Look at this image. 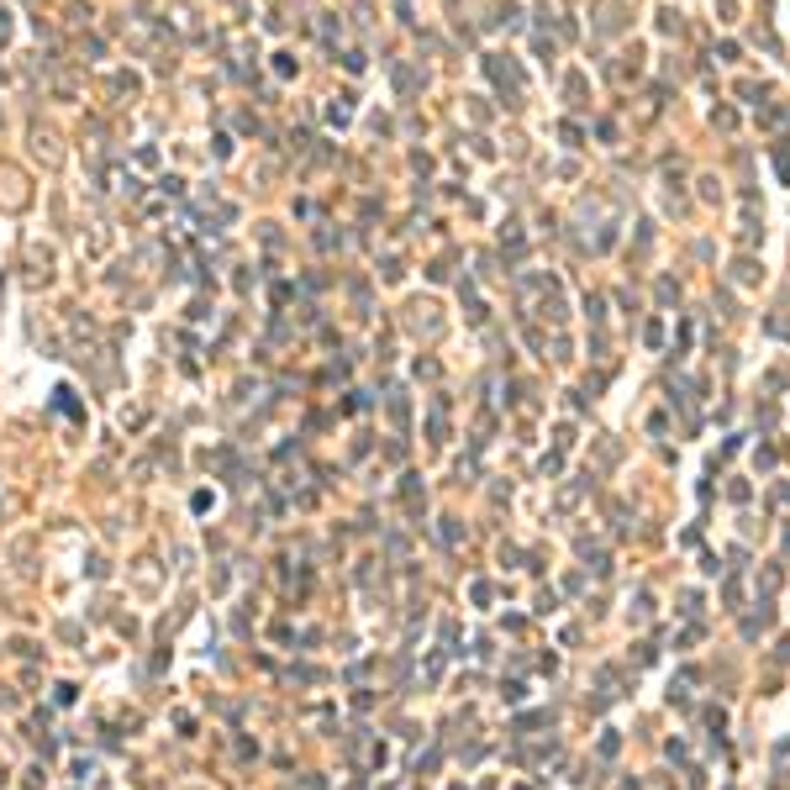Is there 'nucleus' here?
Returning a JSON list of instances; mask_svg holds the SVG:
<instances>
[{
	"instance_id": "f03ea898",
	"label": "nucleus",
	"mask_w": 790,
	"mask_h": 790,
	"mask_svg": "<svg viewBox=\"0 0 790 790\" xmlns=\"http://www.w3.org/2000/svg\"><path fill=\"white\" fill-rule=\"evenodd\" d=\"M0 180H6V206H26V190H22V174H16V169H0Z\"/></svg>"
},
{
	"instance_id": "7ed1b4c3",
	"label": "nucleus",
	"mask_w": 790,
	"mask_h": 790,
	"mask_svg": "<svg viewBox=\"0 0 790 790\" xmlns=\"http://www.w3.org/2000/svg\"><path fill=\"white\" fill-rule=\"evenodd\" d=\"M274 74H279V79H290V74H295V59H290V53H274Z\"/></svg>"
},
{
	"instance_id": "f257e3e1",
	"label": "nucleus",
	"mask_w": 790,
	"mask_h": 790,
	"mask_svg": "<svg viewBox=\"0 0 790 790\" xmlns=\"http://www.w3.org/2000/svg\"><path fill=\"white\" fill-rule=\"evenodd\" d=\"M32 148H37V158H42V164H59V137H53L48 127L32 132Z\"/></svg>"
}]
</instances>
